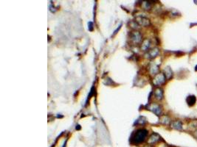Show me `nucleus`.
Wrapping results in <instances>:
<instances>
[{
  "mask_svg": "<svg viewBox=\"0 0 197 147\" xmlns=\"http://www.w3.org/2000/svg\"><path fill=\"white\" fill-rule=\"evenodd\" d=\"M148 135V130L146 129L137 130L132 134L131 137V142L133 144H140L146 140Z\"/></svg>",
  "mask_w": 197,
  "mask_h": 147,
  "instance_id": "nucleus-1",
  "label": "nucleus"
},
{
  "mask_svg": "<svg viewBox=\"0 0 197 147\" xmlns=\"http://www.w3.org/2000/svg\"><path fill=\"white\" fill-rule=\"evenodd\" d=\"M165 79H166V77H165V74L163 73L157 74L154 77L153 83L156 86H160L161 85H163L165 83Z\"/></svg>",
  "mask_w": 197,
  "mask_h": 147,
  "instance_id": "nucleus-2",
  "label": "nucleus"
},
{
  "mask_svg": "<svg viewBox=\"0 0 197 147\" xmlns=\"http://www.w3.org/2000/svg\"><path fill=\"white\" fill-rule=\"evenodd\" d=\"M136 22L139 25L144 26V27H147L150 25L149 19L144 16H137L136 18Z\"/></svg>",
  "mask_w": 197,
  "mask_h": 147,
  "instance_id": "nucleus-3",
  "label": "nucleus"
},
{
  "mask_svg": "<svg viewBox=\"0 0 197 147\" xmlns=\"http://www.w3.org/2000/svg\"><path fill=\"white\" fill-rule=\"evenodd\" d=\"M131 41H132L135 44H139V43H140L141 41H142V35H141L140 33L137 31H135L131 33Z\"/></svg>",
  "mask_w": 197,
  "mask_h": 147,
  "instance_id": "nucleus-4",
  "label": "nucleus"
},
{
  "mask_svg": "<svg viewBox=\"0 0 197 147\" xmlns=\"http://www.w3.org/2000/svg\"><path fill=\"white\" fill-rule=\"evenodd\" d=\"M159 54V50L158 48H154V49L149 50L147 54L146 55V56L148 59H153L155 58L156 57H157V55Z\"/></svg>",
  "mask_w": 197,
  "mask_h": 147,
  "instance_id": "nucleus-5",
  "label": "nucleus"
},
{
  "mask_svg": "<svg viewBox=\"0 0 197 147\" xmlns=\"http://www.w3.org/2000/svg\"><path fill=\"white\" fill-rule=\"evenodd\" d=\"M149 109L152 112L155 113L157 116H160L162 114V108L159 105H157V104H152L150 105Z\"/></svg>",
  "mask_w": 197,
  "mask_h": 147,
  "instance_id": "nucleus-6",
  "label": "nucleus"
},
{
  "mask_svg": "<svg viewBox=\"0 0 197 147\" xmlns=\"http://www.w3.org/2000/svg\"><path fill=\"white\" fill-rule=\"evenodd\" d=\"M159 140H160V136L157 133H153L151 135L149 138L148 140V145H152L156 144V143L158 142Z\"/></svg>",
  "mask_w": 197,
  "mask_h": 147,
  "instance_id": "nucleus-7",
  "label": "nucleus"
},
{
  "mask_svg": "<svg viewBox=\"0 0 197 147\" xmlns=\"http://www.w3.org/2000/svg\"><path fill=\"white\" fill-rule=\"evenodd\" d=\"M186 102L187 105L190 106V107H192V106H194L195 104H196V96H194V95H191V96H187Z\"/></svg>",
  "mask_w": 197,
  "mask_h": 147,
  "instance_id": "nucleus-8",
  "label": "nucleus"
},
{
  "mask_svg": "<svg viewBox=\"0 0 197 147\" xmlns=\"http://www.w3.org/2000/svg\"><path fill=\"white\" fill-rule=\"evenodd\" d=\"M171 127L177 130H183V123L180 121H174L172 122Z\"/></svg>",
  "mask_w": 197,
  "mask_h": 147,
  "instance_id": "nucleus-9",
  "label": "nucleus"
},
{
  "mask_svg": "<svg viewBox=\"0 0 197 147\" xmlns=\"http://www.w3.org/2000/svg\"><path fill=\"white\" fill-rule=\"evenodd\" d=\"M151 46V42L148 39H146V40L143 41V42L142 46H141V49H142L143 51H147V50L149 49Z\"/></svg>",
  "mask_w": 197,
  "mask_h": 147,
  "instance_id": "nucleus-10",
  "label": "nucleus"
},
{
  "mask_svg": "<svg viewBox=\"0 0 197 147\" xmlns=\"http://www.w3.org/2000/svg\"><path fill=\"white\" fill-rule=\"evenodd\" d=\"M154 95L156 99H157L158 100H161L163 97V91L161 88H157L154 92Z\"/></svg>",
  "mask_w": 197,
  "mask_h": 147,
  "instance_id": "nucleus-11",
  "label": "nucleus"
},
{
  "mask_svg": "<svg viewBox=\"0 0 197 147\" xmlns=\"http://www.w3.org/2000/svg\"><path fill=\"white\" fill-rule=\"evenodd\" d=\"M165 76L167 79H171L173 76V72L170 67H166L165 68Z\"/></svg>",
  "mask_w": 197,
  "mask_h": 147,
  "instance_id": "nucleus-12",
  "label": "nucleus"
},
{
  "mask_svg": "<svg viewBox=\"0 0 197 147\" xmlns=\"http://www.w3.org/2000/svg\"><path fill=\"white\" fill-rule=\"evenodd\" d=\"M158 70H159V68H158V66L156 64H151V66L150 67V72L151 74H157L158 72Z\"/></svg>",
  "mask_w": 197,
  "mask_h": 147,
  "instance_id": "nucleus-13",
  "label": "nucleus"
},
{
  "mask_svg": "<svg viewBox=\"0 0 197 147\" xmlns=\"http://www.w3.org/2000/svg\"><path fill=\"white\" fill-rule=\"evenodd\" d=\"M171 122L170 118H169L168 116H163V118H162L161 122L163 123V124H169V122Z\"/></svg>",
  "mask_w": 197,
  "mask_h": 147,
  "instance_id": "nucleus-14",
  "label": "nucleus"
},
{
  "mask_svg": "<svg viewBox=\"0 0 197 147\" xmlns=\"http://www.w3.org/2000/svg\"><path fill=\"white\" fill-rule=\"evenodd\" d=\"M143 7L146 10H150L151 8V4L149 2H145L143 3Z\"/></svg>",
  "mask_w": 197,
  "mask_h": 147,
  "instance_id": "nucleus-15",
  "label": "nucleus"
},
{
  "mask_svg": "<svg viewBox=\"0 0 197 147\" xmlns=\"http://www.w3.org/2000/svg\"><path fill=\"white\" fill-rule=\"evenodd\" d=\"M196 137L197 138V130L196 131Z\"/></svg>",
  "mask_w": 197,
  "mask_h": 147,
  "instance_id": "nucleus-16",
  "label": "nucleus"
},
{
  "mask_svg": "<svg viewBox=\"0 0 197 147\" xmlns=\"http://www.w3.org/2000/svg\"><path fill=\"white\" fill-rule=\"evenodd\" d=\"M145 147H151V146H149V145H148V146H145Z\"/></svg>",
  "mask_w": 197,
  "mask_h": 147,
  "instance_id": "nucleus-17",
  "label": "nucleus"
},
{
  "mask_svg": "<svg viewBox=\"0 0 197 147\" xmlns=\"http://www.w3.org/2000/svg\"><path fill=\"white\" fill-rule=\"evenodd\" d=\"M195 70L197 71V66H196V68H195Z\"/></svg>",
  "mask_w": 197,
  "mask_h": 147,
  "instance_id": "nucleus-18",
  "label": "nucleus"
}]
</instances>
